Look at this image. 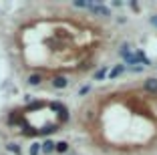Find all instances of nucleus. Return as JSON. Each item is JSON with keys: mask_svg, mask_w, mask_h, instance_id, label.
Segmentation results:
<instances>
[{"mask_svg": "<svg viewBox=\"0 0 157 155\" xmlns=\"http://www.w3.org/2000/svg\"><path fill=\"white\" fill-rule=\"evenodd\" d=\"M89 6H91L93 14H97V16H111V10L101 6V4H89Z\"/></svg>", "mask_w": 157, "mask_h": 155, "instance_id": "f257e3e1", "label": "nucleus"}, {"mask_svg": "<svg viewBox=\"0 0 157 155\" xmlns=\"http://www.w3.org/2000/svg\"><path fill=\"white\" fill-rule=\"evenodd\" d=\"M8 125H22L24 127V121H22V117H20L18 111H12V113L8 115Z\"/></svg>", "mask_w": 157, "mask_h": 155, "instance_id": "f03ea898", "label": "nucleus"}, {"mask_svg": "<svg viewBox=\"0 0 157 155\" xmlns=\"http://www.w3.org/2000/svg\"><path fill=\"white\" fill-rule=\"evenodd\" d=\"M143 89L147 93H157V79H147V81H145V85H143Z\"/></svg>", "mask_w": 157, "mask_h": 155, "instance_id": "7ed1b4c3", "label": "nucleus"}, {"mask_svg": "<svg viewBox=\"0 0 157 155\" xmlns=\"http://www.w3.org/2000/svg\"><path fill=\"white\" fill-rule=\"evenodd\" d=\"M55 145L56 143H52L51 139H46L44 143H40V151L42 153H52V151H55Z\"/></svg>", "mask_w": 157, "mask_h": 155, "instance_id": "20e7f679", "label": "nucleus"}, {"mask_svg": "<svg viewBox=\"0 0 157 155\" xmlns=\"http://www.w3.org/2000/svg\"><path fill=\"white\" fill-rule=\"evenodd\" d=\"M26 83H28V85H30V87H36V85H40V83H42V75H30V77H28L26 79Z\"/></svg>", "mask_w": 157, "mask_h": 155, "instance_id": "39448f33", "label": "nucleus"}, {"mask_svg": "<svg viewBox=\"0 0 157 155\" xmlns=\"http://www.w3.org/2000/svg\"><path fill=\"white\" fill-rule=\"evenodd\" d=\"M52 85H55L56 89H65L67 85H69V81H67L65 77H55L52 79Z\"/></svg>", "mask_w": 157, "mask_h": 155, "instance_id": "423d86ee", "label": "nucleus"}, {"mask_svg": "<svg viewBox=\"0 0 157 155\" xmlns=\"http://www.w3.org/2000/svg\"><path fill=\"white\" fill-rule=\"evenodd\" d=\"M125 68H127V64H117V67L113 68L111 73H109V77H111V79H117V77H119V75L125 71Z\"/></svg>", "mask_w": 157, "mask_h": 155, "instance_id": "0eeeda50", "label": "nucleus"}, {"mask_svg": "<svg viewBox=\"0 0 157 155\" xmlns=\"http://www.w3.org/2000/svg\"><path fill=\"white\" fill-rule=\"evenodd\" d=\"M55 151H59V153H67V151H69V143H67V141H59L55 145Z\"/></svg>", "mask_w": 157, "mask_h": 155, "instance_id": "6e6552de", "label": "nucleus"}, {"mask_svg": "<svg viewBox=\"0 0 157 155\" xmlns=\"http://www.w3.org/2000/svg\"><path fill=\"white\" fill-rule=\"evenodd\" d=\"M56 131V125H48V127H42L40 131H38V135H51V133Z\"/></svg>", "mask_w": 157, "mask_h": 155, "instance_id": "1a4fd4ad", "label": "nucleus"}, {"mask_svg": "<svg viewBox=\"0 0 157 155\" xmlns=\"http://www.w3.org/2000/svg\"><path fill=\"white\" fill-rule=\"evenodd\" d=\"M105 75H107V67H101V68L97 71V73H95V81H101V79L105 77Z\"/></svg>", "mask_w": 157, "mask_h": 155, "instance_id": "9d476101", "label": "nucleus"}, {"mask_svg": "<svg viewBox=\"0 0 157 155\" xmlns=\"http://www.w3.org/2000/svg\"><path fill=\"white\" fill-rule=\"evenodd\" d=\"M59 121H63V123H67V121H69V111H67V107L59 113Z\"/></svg>", "mask_w": 157, "mask_h": 155, "instance_id": "9b49d317", "label": "nucleus"}, {"mask_svg": "<svg viewBox=\"0 0 157 155\" xmlns=\"http://www.w3.org/2000/svg\"><path fill=\"white\" fill-rule=\"evenodd\" d=\"M6 149H8V151H12V153H16V155L20 153V147H18V143H8V145H6Z\"/></svg>", "mask_w": 157, "mask_h": 155, "instance_id": "f8f14e48", "label": "nucleus"}, {"mask_svg": "<svg viewBox=\"0 0 157 155\" xmlns=\"http://www.w3.org/2000/svg\"><path fill=\"white\" fill-rule=\"evenodd\" d=\"M40 153V143H33L30 145V155H38Z\"/></svg>", "mask_w": 157, "mask_h": 155, "instance_id": "ddd939ff", "label": "nucleus"}, {"mask_svg": "<svg viewBox=\"0 0 157 155\" xmlns=\"http://www.w3.org/2000/svg\"><path fill=\"white\" fill-rule=\"evenodd\" d=\"M51 109H55V111H59V113H60V111L65 109V105H60V103H51Z\"/></svg>", "mask_w": 157, "mask_h": 155, "instance_id": "4468645a", "label": "nucleus"}, {"mask_svg": "<svg viewBox=\"0 0 157 155\" xmlns=\"http://www.w3.org/2000/svg\"><path fill=\"white\" fill-rule=\"evenodd\" d=\"M75 6H77V8H83V6H87V2H83V0H77V2H75Z\"/></svg>", "mask_w": 157, "mask_h": 155, "instance_id": "2eb2a0df", "label": "nucleus"}, {"mask_svg": "<svg viewBox=\"0 0 157 155\" xmlns=\"http://www.w3.org/2000/svg\"><path fill=\"white\" fill-rule=\"evenodd\" d=\"M151 24H153V26H157V14H155V16H151Z\"/></svg>", "mask_w": 157, "mask_h": 155, "instance_id": "dca6fc26", "label": "nucleus"}]
</instances>
